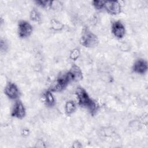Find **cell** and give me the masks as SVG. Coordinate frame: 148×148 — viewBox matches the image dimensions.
Wrapping results in <instances>:
<instances>
[{"label":"cell","instance_id":"cell-18","mask_svg":"<svg viewBox=\"0 0 148 148\" xmlns=\"http://www.w3.org/2000/svg\"><path fill=\"white\" fill-rule=\"evenodd\" d=\"M73 146L74 147H76V148L82 147V146L80 142H79V141H76V142H75L73 143Z\"/></svg>","mask_w":148,"mask_h":148},{"label":"cell","instance_id":"cell-13","mask_svg":"<svg viewBox=\"0 0 148 148\" xmlns=\"http://www.w3.org/2000/svg\"><path fill=\"white\" fill-rule=\"evenodd\" d=\"M30 19L35 22H40L41 20L40 13L38 10L35 9H32L29 14Z\"/></svg>","mask_w":148,"mask_h":148},{"label":"cell","instance_id":"cell-19","mask_svg":"<svg viewBox=\"0 0 148 148\" xmlns=\"http://www.w3.org/2000/svg\"><path fill=\"white\" fill-rule=\"evenodd\" d=\"M28 134V131L27 130H23V134L27 135Z\"/></svg>","mask_w":148,"mask_h":148},{"label":"cell","instance_id":"cell-17","mask_svg":"<svg viewBox=\"0 0 148 148\" xmlns=\"http://www.w3.org/2000/svg\"><path fill=\"white\" fill-rule=\"evenodd\" d=\"M7 44L6 43V42L5 40H3V39L1 40V52L3 51H5L7 49Z\"/></svg>","mask_w":148,"mask_h":148},{"label":"cell","instance_id":"cell-1","mask_svg":"<svg viewBox=\"0 0 148 148\" xmlns=\"http://www.w3.org/2000/svg\"><path fill=\"white\" fill-rule=\"evenodd\" d=\"M76 95L78 103L80 106L85 108L88 112L94 114L98 109V103L91 99L87 91L82 87H78L76 90Z\"/></svg>","mask_w":148,"mask_h":148},{"label":"cell","instance_id":"cell-11","mask_svg":"<svg viewBox=\"0 0 148 148\" xmlns=\"http://www.w3.org/2000/svg\"><path fill=\"white\" fill-rule=\"evenodd\" d=\"M76 109V105L73 101L70 100L67 101L65 105V112L68 114H72L75 112Z\"/></svg>","mask_w":148,"mask_h":148},{"label":"cell","instance_id":"cell-7","mask_svg":"<svg viewBox=\"0 0 148 148\" xmlns=\"http://www.w3.org/2000/svg\"><path fill=\"white\" fill-rule=\"evenodd\" d=\"M104 9L112 15L119 14L121 12V6L119 1H105Z\"/></svg>","mask_w":148,"mask_h":148},{"label":"cell","instance_id":"cell-9","mask_svg":"<svg viewBox=\"0 0 148 148\" xmlns=\"http://www.w3.org/2000/svg\"><path fill=\"white\" fill-rule=\"evenodd\" d=\"M68 72L70 74L73 82L79 81L83 79V73L82 70L76 65H73Z\"/></svg>","mask_w":148,"mask_h":148},{"label":"cell","instance_id":"cell-6","mask_svg":"<svg viewBox=\"0 0 148 148\" xmlns=\"http://www.w3.org/2000/svg\"><path fill=\"white\" fill-rule=\"evenodd\" d=\"M111 30L113 35L117 39L123 38L125 34V28L120 21H115L112 24Z\"/></svg>","mask_w":148,"mask_h":148},{"label":"cell","instance_id":"cell-4","mask_svg":"<svg viewBox=\"0 0 148 148\" xmlns=\"http://www.w3.org/2000/svg\"><path fill=\"white\" fill-rule=\"evenodd\" d=\"M4 93L10 99H17L20 95L18 87L12 82H9L6 84L4 88Z\"/></svg>","mask_w":148,"mask_h":148},{"label":"cell","instance_id":"cell-10","mask_svg":"<svg viewBox=\"0 0 148 148\" xmlns=\"http://www.w3.org/2000/svg\"><path fill=\"white\" fill-rule=\"evenodd\" d=\"M45 101L46 104L50 107H51L55 104V98L53 94V92L50 90L47 91L44 94Z\"/></svg>","mask_w":148,"mask_h":148},{"label":"cell","instance_id":"cell-12","mask_svg":"<svg viewBox=\"0 0 148 148\" xmlns=\"http://www.w3.org/2000/svg\"><path fill=\"white\" fill-rule=\"evenodd\" d=\"M50 25H51V29H53L56 31H61L64 27V25L61 22L55 19L51 20Z\"/></svg>","mask_w":148,"mask_h":148},{"label":"cell","instance_id":"cell-15","mask_svg":"<svg viewBox=\"0 0 148 148\" xmlns=\"http://www.w3.org/2000/svg\"><path fill=\"white\" fill-rule=\"evenodd\" d=\"M105 2V1H103L95 0V1H92V5L95 9L98 10H100L104 9Z\"/></svg>","mask_w":148,"mask_h":148},{"label":"cell","instance_id":"cell-14","mask_svg":"<svg viewBox=\"0 0 148 148\" xmlns=\"http://www.w3.org/2000/svg\"><path fill=\"white\" fill-rule=\"evenodd\" d=\"M35 2L38 6L41 8H48L51 7L53 1H46V0H39V1H36Z\"/></svg>","mask_w":148,"mask_h":148},{"label":"cell","instance_id":"cell-8","mask_svg":"<svg viewBox=\"0 0 148 148\" xmlns=\"http://www.w3.org/2000/svg\"><path fill=\"white\" fill-rule=\"evenodd\" d=\"M147 69V62L143 59L137 60L132 66V71L138 74H145Z\"/></svg>","mask_w":148,"mask_h":148},{"label":"cell","instance_id":"cell-16","mask_svg":"<svg viewBox=\"0 0 148 148\" xmlns=\"http://www.w3.org/2000/svg\"><path fill=\"white\" fill-rule=\"evenodd\" d=\"M79 55H80L79 50L77 49H75L72 50L70 53V55H69L70 58L73 60H76L78 58V57H79Z\"/></svg>","mask_w":148,"mask_h":148},{"label":"cell","instance_id":"cell-5","mask_svg":"<svg viewBox=\"0 0 148 148\" xmlns=\"http://www.w3.org/2000/svg\"><path fill=\"white\" fill-rule=\"evenodd\" d=\"M26 114L25 108L21 101L17 100L12 108L11 111V115L12 117L18 119H23Z\"/></svg>","mask_w":148,"mask_h":148},{"label":"cell","instance_id":"cell-3","mask_svg":"<svg viewBox=\"0 0 148 148\" xmlns=\"http://www.w3.org/2000/svg\"><path fill=\"white\" fill-rule=\"evenodd\" d=\"M32 25L25 20H21L18 22L17 27L18 35L20 38H25L29 36L32 32Z\"/></svg>","mask_w":148,"mask_h":148},{"label":"cell","instance_id":"cell-2","mask_svg":"<svg viewBox=\"0 0 148 148\" xmlns=\"http://www.w3.org/2000/svg\"><path fill=\"white\" fill-rule=\"evenodd\" d=\"M98 38L88 28H84L82 33L80 42L86 47H94L98 43Z\"/></svg>","mask_w":148,"mask_h":148}]
</instances>
